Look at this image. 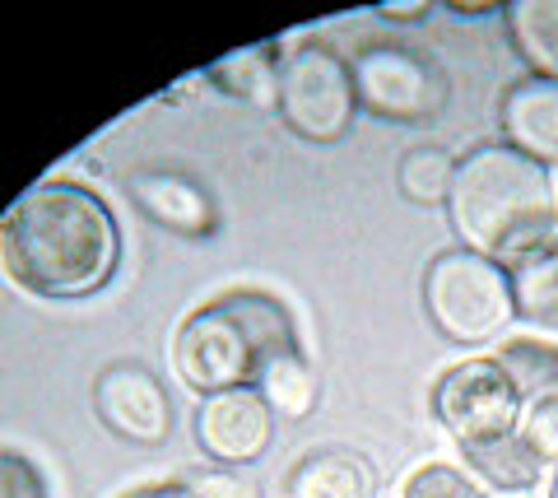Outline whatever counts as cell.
Instances as JSON below:
<instances>
[{"instance_id":"cell-1","label":"cell","mask_w":558,"mask_h":498,"mask_svg":"<svg viewBox=\"0 0 558 498\" xmlns=\"http://www.w3.org/2000/svg\"><path fill=\"white\" fill-rule=\"evenodd\" d=\"M112 210L80 182L28 186L0 219V266L33 299H89L117 275Z\"/></svg>"},{"instance_id":"cell-2","label":"cell","mask_w":558,"mask_h":498,"mask_svg":"<svg viewBox=\"0 0 558 498\" xmlns=\"http://www.w3.org/2000/svg\"><path fill=\"white\" fill-rule=\"evenodd\" d=\"M447 219L465 252L484 262L521 266L558 252V178L512 145H475L457 159Z\"/></svg>"},{"instance_id":"cell-3","label":"cell","mask_w":558,"mask_h":498,"mask_svg":"<svg viewBox=\"0 0 558 498\" xmlns=\"http://www.w3.org/2000/svg\"><path fill=\"white\" fill-rule=\"evenodd\" d=\"M299 345V326L289 307L266 289H233L196 307L172 340V364L182 382L201 397L233 387H256L260 368L279 350Z\"/></svg>"},{"instance_id":"cell-4","label":"cell","mask_w":558,"mask_h":498,"mask_svg":"<svg viewBox=\"0 0 558 498\" xmlns=\"http://www.w3.org/2000/svg\"><path fill=\"white\" fill-rule=\"evenodd\" d=\"M424 313L451 345H488L517 321L512 275L480 252H438L424 270Z\"/></svg>"},{"instance_id":"cell-5","label":"cell","mask_w":558,"mask_h":498,"mask_svg":"<svg viewBox=\"0 0 558 498\" xmlns=\"http://www.w3.org/2000/svg\"><path fill=\"white\" fill-rule=\"evenodd\" d=\"M275 112L299 141L336 145L354 126V112H359L349 61L330 42H299L293 51H284Z\"/></svg>"},{"instance_id":"cell-6","label":"cell","mask_w":558,"mask_h":498,"mask_svg":"<svg viewBox=\"0 0 558 498\" xmlns=\"http://www.w3.org/2000/svg\"><path fill=\"white\" fill-rule=\"evenodd\" d=\"M359 108L381 122H433L447 108L442 65L405 42H368L349 57Z\"/></svg>"},{"instance_id":"cell-7","label":"cell","mask_w":558,"mask_h":498,"mask_svg":"<svg viewBox=\"0 0 558 498\" xmlns=\"http://www.w3.org/2000/svg\"><path fill=\"white\" fill-rule=\"evenodd\" d=\"M521 410L526 405H521L517 387L488 354L461 359L433 382V415L457 448H475V442L512 434L521 424Z\"/></svg>"},{"instance_id":"cell-8","label":"cell","mask_w":558,"mask_h":498,"mask_svg":"<svg viewBox=\"0 0 558 498\" xmlns=\"http://www.w3.org/2000/svg\"><path fill=\"white\" fill-rule=\"evenodd\" d=\"M98 424L131 448H163L172 434V401L145 364H108L94 382Z\"/></svg>"},{"instance_id":"cell-9","label":"cell","mask_w":558,"mask_h":498,"mask_svg":"<svg viewBox=\"0 0 558 498\" xmlns=\"http://www.w3.org/2000/svg\"><path fill=\"white\" fill-rule=\"evenodd\" d=\"M196 442L215 466H252L266 457L275 438V410L256 387H233L201 397L196 405Z\"/></svg>"},{"instance_id":"cell-10","label":"cell","mask_w":558,"mask_h":498,"mask_svg":"<svg viewBox=\"0 0 558 498\" xmlns=\"http://www.w3.org/2000/svg\"><path fill=\"white\" fill-rule=\"evenodd\" d=\"M131 201L140 215H149L159 229L182 238H209L219 229V205L196 178L178 173V168H149V173L131 178Z\"/></svg>"},{"instance_id":"cell-11","label":"cell","mask_w":558,"mask_h":498,"mask_svg":"<svg viewBox=\"0 0 558 498\" xmlns=\"http://www.w3.org/2000/svg\"><path fill=\"white\" fill-rule=\"evenodd\" d=\"M498 126H502V145L521 149L526 159L558 173V84L554 80L521 75L502 94Z\"/></svg>"},{"instance_id":"cell-12","label":"cell","mask_w":558,"mask_h":498,"mask_svg":"<svg viewBox=\"0 0 558 498\" xmlns=\"http://www.w3.org/2000/svg\"><path fill=\"white\" fill-rule=\"evenodd\" d=\"M461 461H465V471L475 475L484 489H494L498 498H535L539 485H549V461L539 457L517 428L502 438L475 442V448H461Z\"/></svg>"},{"instance_id":"cell-13","label":"cell","mask_w":558,"mask_h":498,"mask_svg":"<svg viewBox=\"0 0 558 498\" xmlns=\"http://www.w3.org/2000/svg\"><path fill=\"white\" fill-rule=\"evenodd\" d=\"M377 471L349 448H317L289 471V498H368Z\"/></svg>"},{"instance_id":"cell-14","label":"cell","mask_w":558,"mask_h":498,"mask_svg":"<svg viewBox=\"0 0 558 498\" xmlns=\"http://www.w3.org/2000/svg\"><path fill=\"white\" fill-rule=\"evenodd\" d=\"M512 51L535 80L558 84V0H508L502 5Z\"/></svg>"},{"instance_id":"cell-15","label":"cell","mask_w":558,"mask_h":498,"mask_svg":"<svg viewBox=\"0 0 558 498\" xmlns=\"http://www.w3.org/2000/svg\"><path fill=\"white\" fill-rule=\"evenodd\" d=\"M279 61L284 51L279 42H260V47H242V51H229L223 61L205 65V80L223 89L229 98H242V102H270L275 108V94H279Z\"/></svg>"},{"instance_id":"cell-16","label":"cell","mask_w":558,"mask_h":498,"mask_svg":"<svg viewBox=\"0 0 558 498\" xmlns=\"http://www.w3.org/2000/svg\"><path fill=\"white\" fill-rule=\"evenodd\" d=\"M488 359L508 373L521 405L558 391V340H549V336H508V340H498Z\"/></svg>"},{"instance_id":"cell-17","label":"cell","mask_w":558,"mask_h":498,"mask_svg":"<svg viewBox=\"0 0 558 498\" xmlns=\"http://www.w3.org/2000/svg\"><path fill=\"white\" fill-rule=\"evenodd\" d=\"M256 391L266 397V405L275 410V415L307 420L312 410H317V401H322V377H317V368L307 364V354L293 345V350H279L270 364L260 368Z\"/></svg>"},{"instance_id":"cell-18","label":"cell","mask_w":558,"mask_h":498,"mask_svg":"<svg viewBox=\"0 0 558 498\" xmlns=\"http://www.w3.org/2000/svg\"><path fill=\"white\" fill-rule=\"evenodd\" d=\"M512 275V307L517 321L531 326L535 336L558 340V252L531 256L508 270Z\"/></svg>"},{"instance_id":"cell-19","label":"cell","mask_w":558,"mask_h":498,"mask_svg":"<svg viewBox=\"0 0 558 498\" xmlns=\"http://www.w3.org/2000/svg\"><path fill=\"white\" fill-rule=\"evenodd\" d=\"M400 196L414 205H447L451 178H457V159L438 145H418L400 159Z\"/></svg>"},{"instance_id":"cell-20","label":"cell","mask_w":558,"mask_h":498,"mask_svg":"<svg viewBox=\"0 0 558 498\" xmlns=\"http://www.w3.org/2000/svg\"><path fill=\"white\" fill-rule=\"evenodd\" d=\"M400 498H494L484 494V485L457 461H424L405 475L400 485Z\"/></svg>"},{"instance_id":"cell-21","label":"cell","mask_w":558,"mask_h":498,"mask_svg":"<svg viewBox=\"0 0 558 498\" xmlns=\"http://www.w3.org/2000/svg\"><path fill=\"white\" fill-rule=\"evenodd\" d=\"M517 434L554 466V461H558V391H554V397H539V401H531L526 410H521Z\"/></svg>"},{"instance_id":"cell-22","label":"cell","mask_w":558,"mask_h":498,"mask_svg":"<svg viewBox=\"0 0 558 498\" xmlns=\"http://www.w3.org/2000/svg\"><path fill=\"white\" fill-rule=\"evenodd\" d=\"M0 498H47V475L24 452L0 448Z\"/></svg>"},{"instance_id":"cell-23","label":"cell","mask_w":558,"mask_h":498,"mask_svg":"<svg viewBox=\"0 0 558 498\" xmlns=\"http://www.w3.org/2000/svg\"><path fill=\"white\" fill-rule=\"evenodd\" d=\"M191 489H196L201 498H256V489L247 485V479L229 475V466H215V471H191Z\"/></svg>"},{"instance_id":"cell-24","label":"cell","mask_w":558,"mask_h":498,"mask_svg":"<svg viewBox=\"0 0 558 498\" xmlns=\"http://www.w3.org/2000/svg\"><path fill=\"white\" fill-rule=\"evenodd\" d=\"M121 498H201V494L191 489V479H159V485H140Z\"/></svg>"},{"instance_id":"cell-25","label":"cell","mask_w":558,"mask_h":498,"mask_svg":"<svg viewBox=\"0 0 558 498\" xmlns=\"http://www.w3.org/2000/svg\"><path fill=\"white\" fill-rule=\"evenodd\" d=\"M433 14L428 0H414V5H381V20H424Z\"/></svg>"},{"instance_id":"cell-26","label":"cell","mask_w":558,"mask_h":498,"mask_svg":"<svg viewBox=\"0 0 558 498\" xmlns=\"http://www.w3.org/2000/svg\"><path fill=\"white\" fill-rule=\"evenodd\" d=\"M447 10L451 14H465V20H480V14H502V5H494V0H475V5H465V0H447Z\"/></svg>"},{"instance_id":"cell-27","label":"cell","mask_w":558,"mask_h":498,"mask_svg":"<svg viewBox=\"0 0 558 498\" xmlns=\"http://www.w3.org/2000/svg\"><path fill=\"white\" fill-rule=\"evenodd\" d=\"M545 489H549V498H558V461L549 466V485H545Z\"/></svg>"},{"instance_id":"cell-28","label":"cell","mask_w":558,"mask_h":498,"mask_svg":"<svg viewBox=\"0 0 558 498\" xmlns=\"http://www.w3.org/2000/svg\"><path fill=\"white\" fill-rule=\"evenodd\" d=\"M494 498H498V494H494Z\"/></svg>"}]
</instances>
